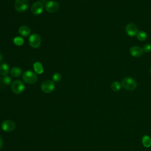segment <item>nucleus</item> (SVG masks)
<instances>
[{
  "mask_svg": "<svg viewBox=\"0 0 151 151\" xmlns=\"http://www.w3.org/2000/svg\"><path fill=\"white\" fill-rule=\"evenodd\" d=\"M125 30L127 34L130 37H134L139 32L137 27L134 23L128 24L126 27Z\"/></svg>",
  "mask_w": 151,
  "mask_h": 151,
  "instance_id": "10",
  "label": "nucleus"
},
{
  "mask_svg": "<svg viewBox=\"0 0 151 151\" xmlns=\"http://www.w3.org/2000/svg\"><path fill=\"white\" fill-rule=\"evenodd\" d=\"M111 88L112 90L114 91H118L121 88V84L119 81H114L111 84Z\"/></svg>",
  "mask_w": 151,
  "mask_h": 151,
  "instance_id": "19",
  "label": "nucleus"
},
{
  "mask_svg": "<svg viewBox=\"0 0 151 151\" xmlns=\"http://www.w3.org/2000/svg\"><path fill=\"white\" fill-rule=\"evenodd\" d=\"M16 124L15 122L11 120H5L1 124L2 129L6 132H11L15 128Z\"/></svg>",
  "mask_w": 151,
  "mask_h": 151,
  "instance_id": "8",
  "label": "nucleus"
},
{
  "mask_svg": "<svg viewBox=\"0 0 151 151\" xmlns=\"http://www.w3.org/2000/svg\"><path fill=\"white\" fill-rule=\"evenodd\" d=\"M11 89L14 93L16 94H19L21 93H22L25 89L24 83L19 80H15L12 83Z\"/></svg>",
  "mask_w": 151,
  "mask_h": 151,
  "instance_id": "4",
  "label": "nucleus"
},
{
  "mask_svg": "<svg viewBox=\"0 0 151 151\" xmlns=\"http://www.w3.org/2000/svg\"><path fill=\"white\" fill-rule=\"evenodd\" d=\"M143 51L147 52V53L151 52V44H145L143 47Z\"/></svg>",
  "mask_w": 151,
  "mask_h": 151,
  "instance_id": "22",
  "label": "nucleus"
},
{
  "mask_svg": "<svg viewBox=\"0 0 151 151\" xmlns=\"http://www.w3.org/2000/svg\"><path fill=\"white\" fill-rule=\"evenodd\" d=\"M14 6L17 11L23 12L28 7V0H15Z\"/></svg>",
  "mask_w": 151,
  "mask_h": 151,
  "instance_id": "7",
  "label": "nucleus"
},
{
  "mask_svg": "<svg viewBox=\"0 0 151 151\" xmlns=\"http://www.w3.org/2000/svg\"><path fill=\"white\" fill-rule=\"evenodd\" d=\"M60 5L55 1H49L45 2V9L50 13H55L59 10Z\"/></svg>",
  "mask_w": 151,
  "mask_h": 151,
  "instance_id": "5",
  "label": "nucleus"
},
{
  "mask_svg": "<svg viewBox=\"0 0 151 151\" xmlns=\"http://www.w3.org/2000/svg\"><path fill=\"white\" fill-rule=\"evenodd\" d=\"M2 58H3V57H2V55L1 52H0V63H1V61H2Z\"/></svg>",
  "mask_w": 151,
  "mask_h": 151,
  "instance_id": "24",
  "label": "nucleus"
},
{
  "mask_svg": "<svg viewBox=\"0 0 151 151\" xmlns=\"http://www.w3.org/2000/svg\"><path fill=\"white\" fill-rule=\"evenodd\" d=\"M136 36L139 41H145L147 38V34L143 31H139Z\"/></svg>",
  "mask_w": 151,
  "mask_h": 151,
  "instance_id": "18",
  "label": "nucleus"
},
{
  "mask_svg": "<svg viewBox=\"0 0 151 151\" xmlns=\"http://www.w3.org/2000/svg\"><path fill=\"white\" fill-rule=\"evenodd\" d=\"M29 44L34 48L39 47L41 44V38L37 34H33L29 37Z\"/></svg>",
  "mask_w": 151,
  "mask_h": 151,
  "instance_id": "6",
  "label": "nucleus"
},
{
  "mask_svg": "<svg viewBox=\"0 0 151 151\" xmlns=\"http://www.w3.org/2000/svg\"><path fill=\"white\" fill-rule=\"evenodd\" d=\"M18 32L20 35L26 37L29 35L31 33V29L27 25H22L19 27L18 29Z\"/></svg>",
  "mask_w": 151,
  "mask_h": 151,
  "instance_id": "12",
  "label": "nucleus"
},
{
  "mask_svg": "<svg viewBox=\"0 0 151 151\" xmlns=\"http://www.w3.org/2000/svg\"><path fill=\"white\" fill-rule=\"evenodd\" d=\"M44 10V6L41 2L37 1L34 2L31 8V11L34 15H40Z\"/></svg>",
  "mask_w": 151,
  "mask_h": 151,
  "instance_id": "9",
  "label": "nucleus"
},
{
  "mask_svg": "<svg viewBox=\"0 0 151 151\" xmlns=\"http://www.w3.org/2000/svg\"><path fill=\"white\" fill-rule=\"evenodd\" d=\"M22 78L26 83L32 84L37 82L38 80V77L35 73L32 71L28 70L24 72L22 75Z\"/></svg>",
  "mask_w": 151,
  "mask_h": 151,
  "instance_id": "2",
  "label": "nucleus"
},
{
  "mask_svg": "<svg viewBox=\"0 0 151 151\" xmlns=\"http://www.w3.org/2000/svg\"><path fill=\"white\" fill-rule=\"evenodd\" d=\"M142 142L145 147H149L151 146V138L148 135H144L142 137Z\"/></svg>",
  "mask_w": 151,
  "mask_h": 151,
  "instance_id": "15",
  "label": "nucleus"
},
{
  "mask_svg": "<svg viewBox=\"0 0 151 151\" xmlns=\"http://www.w3.org/2000/svg\"><path fill=\"white\" fill-rule=\"evenodd\" d=\"M122 86L127 90L132 91L136 88L137 83L134 79L132 77H125L122 80Z\"/></svg>",
  "mask_w": 151,
  "mask_h": 151,
  "instance_id": "1",
  "label": "nucleus"
},
{
  "mask_svg": "<svg viewBox=\"0 0 151 151\" xmlns=\"http://www.w3.org/2000/svg\"><path fill=\"white\" fill-rule=\"evenodd\" d=\"M130 54L134 57H139L143 55V50L142 48L137 46H133L130 49Z\"/></svg>",
  "mask_w": 151,
  "mask_h": 151,
  "instance_id": "11",
  "label": "nucleus"
},
{
  "mask_svg": "<svg viewBox=\"0 0 151 151\" xmlns=\"http://www.w3.org/2000/svg\"><path fill=\"white\" fill-rule=\"evenodd\" d=\"M14 44L17 46H21L24 43V39L21 37H16L13 40Z\"/></svg>",
  "mask_w": 151,
  "mask_h": 151,
  "instance_id": "17",
  "label": "nucleus"
},
{
  "mask_svg": "<svg viewBox=\"0 0 151 151\" xmlns=\"http://www.w3.org/2000/svg\"><path fill=\"white\" fill-rule=\"evenodd\" d=\"M150 73H151V67H150Z\"/></svg>",
  "mask_w": 151,
  "mask_h": 151,
  "instance_id": "25",
  "label": "nucleus"
},
{
  "mask_svg": "<svg viewBox=\"0 0 151 151\" xmlns=\"http://www.w3.org/2000/svg\"><path fill=\"white\" fill-rule=\"evenodd\" d=\"M33 68H34L35 73L38 74H41L44 72L43 66L40 62L37 61V62L34 63V64L33 65Z\"/></svg>",
  "mask_w": 151,
  "mask_h": 151,
  "instance_id": "13",
  "label": "nucleus"
},
{
  "mask_svg": "<svg viewBox=\"0 0 151 151\" xmlns=\"http://www.w3.org/2000/svg\"><path fill=\"white\" fill-rule=\"evenodd\" d=\"M9 72V65L6 63L2 64L0 65V74L6 76Z\"/></svg>",
  "mask_w": 151,
  "mask_h": 151,
  "instance_id": "16",
  "label": "nucleus"
},
{
  "mask_svg": "<svg viewBox=\"0 0 151 151\" xmlns=\"http://www.w3.org/2000/svg\"><path fill=\"white\" fill-rule=\"evenodd\" d=\"M41 88L43 92L45 93H50L55 89L54 83L53 81L46 80L41 83Z\"/></svg>",
  "mask_w": 151,
  "mask_h": 151,
  "instance_id": "3",
  "label": "nucleus"
},
{
  "mask_svg": "<svg viewBox=\"0 0 151 151\" xmlns=\"http://www.w3.org/2000/svg\"><path fill=\"white\" fill-rule=\"evenodd\" d=\"M3 83L5 84V85H9L11 83L12 81V78H11L10 76H5L4 78H3Z\"/></svg>",
  "mask_w": 151,
  "mask_h": 151,
  "instance_id": "21",
  "label": "nucleus"
},
{
  "mask_svg": "<svg viewBox=\"0 0 151 151\" xmlns=\"http://www.w3.org/2000/svg\"><path fill=\"white\" fill-rule=\"evenodd\" d=\"M52 79L54 82H58L61 79V75L58 73H55L52 75Z\"/></svg>",
  "mask_w": 151,
  "mask_h": 151,
  "instance_id": "20",
  "label": "nucleus"
},
{
  "mask_svg": "<svg viewBox=\"0 0 151 151\" xmlns=\"http://www.w3.org/2000/svg\"><path fill=\"white\" fill-rule=\"evenodd\" d=\"M2 145H3V140H2V138L0 136V149L2 148Z\"/></svg>",
  "mask_w": 151,
  "mask_h": 151,
  "instance_id": "23",
  "label": "nucleus"
},
{
  "mask_svg": "<svg viewBox=\"0 0 151 151\" xmlns=\"http://www.w3.org/2000/svg\"><path fill=\"white\" fill-rule=\"evenodd\" d=\"M21 72H22L21 69L18 67H13L10 71L11 75L14 77H18L20 76L21 74Z\"/></svg>",
  "mask_w": 151,
  "mask_h": 151,
  "instance_id": "14",
  "label": "nucleus"
}]
</instances>
